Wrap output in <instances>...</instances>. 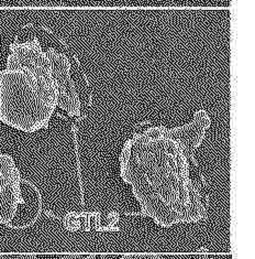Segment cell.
Returning a JSON list of instances; mask_svg holds the SVG:
<instances>
[{"label":"cell","mask_w":255,"mask_h":259,"mask_svg":"<svg viewBox=\"0 0 255 259\" xmlns=\"http://www.w3.org/2000/svg\"><path fill=\"white\" fill-rule=\"evenodd\" d=\"M166 129L147 128L123 144L120 176L132 187L143 214L158 225L197 223L207 217L206 203L190 180L187 155Z\"/></svg>","instance_id":"6da1fadb"},{"label":"cell","mask_w":255,"mask_h":259,"mask_svg":"<svg viewBox=\"0 0 255 259\" xmlns=\"http://www.w3.org/2000/svg\"><path fill=\"white\" fill-rule=\"evenodd\" d=\"M9 50L0 71V121L28 134L45 129L58 107L51 61L38 38L14 42Z\"/></svg>","instance_id":"7a4b0ae2"},{"label":"cell","mask_w":255,"mask_h":259,"mask_svg":"<svg viewBox=\"0 0 255 259\" xmlns=\"http://www.w3.org/2000/svg\"><path fill=\"white\" fill-rule=\"evenodd\" d=\"M21 175L15 160L0 152V225H7L14 220L18 206L23 203Z\"/></svg>","instance_id":"3957f363"},{"label":"cell","mask_w":255,"mask_h":259,"mask_svg":"<svg viewBox=\"0 0 255 259\" xmlns=\"http://www.w3.org/2000/svg\"><path fill=\"white\" fill-rule=\"evenodd\" d=\"M45 53L51 61L52 75L58 86V107L65 110L72 117L79 116L80 101L75 89V84L72 81L70 75V60L65 54L60 53L52 48L47 49Z\"/></svg>","instance_id":"277c9868"},{"label":"cell","mask_w":255,"mask_h":259,"mask_svg":"<svg viewBox=\"0 0 255 259\" xmlns=\"http://www.w3.org/2000/svg\"><path fill=\"white\" fill-rule=\"evenodd\" d=\"M211 125V119L206 110L199 109L195 113L194 119L189 124L184 126L166 129V134L172 139L183 147L188 158L192 157L194 152L201 145L202 140L206 136L208 128Z\"/></svg>","instance_id":"5b68a950"},{"label":"cell","mask_w":255,"mask_h":259,"mask_svg":"<svg viewBox=\"0 0 255 259\" xmlns=\"http://www.w3.org/2000/svg\"><path fill=\"white\" fill-rule=\"evenodd\" d=\"M21 193L23 203L18 206L14 220L7 224L8 227L16 230H23L32 226L38 221L42 212V196L33 183L22 180Z\"/></svg>","instance_id":"8992f818"},{"label":"cell","mask_w":255,"mask_h":259,"mask_svg":"<svg viewBox=\"0 0 255 259\" xmlns=\"http://www.w3.org/2000/svg\"><path fill=\"white\" fill-rule=\"evenodd\" d=\"M63 224L67 231L76 232L82 228V219H80V215L78 213L70 212L64 218Z\"/></svg>","instance_id":"52a82bcc"},{"label":"cell","mask_w":255,"mask_h":259,"mask_svg":"<svg viewBox=\"0 0 255 259\" xmlns=\"http://www.w3.org/2000/svg\"><path fill=\"white\" fill-rule=\"evenodd\" d=\"M120 259H163L157 254H127Z\"/></svg>","instance_id":"ba28073f"},{"label":"cell","mask_w":255,"mask_h":259,"mask_svg":"<svg viewBox=\"0 0 255 259\" xmlns=\"http://www.w3.org/2000/svg\"><path fill=\"white\" fill-rule=\"evenodd\" d=\"M0 259H38L34 255H0Z\"/></svg>","instance_id":"9c48e42d"},{"label":"cell","mask_w":255,"mask_h":259,"mask_svg":"<svg viewBox=\"0 0 255 259\" xmlns=\"http://www.w3.org/2000/svg\"><path fill=\"white\" fill-rule=\"evenodd\" d=\"M172 259H215V258H209L207 255L205 254H197V255H185V256H176V257H171Z\"/></svg>","instance_id":"30bf717a"},{"label":"cell","mask_w":255,"mask_h":259,"mask_svg":"<svg viewBox=\"0 0 255 259\" xmlns=\"http://www.w3.org/2000/svg\"><path fill=\"white\" fill-rule=\"evenodd\" d=\"M83 256L80 255H67V256H63L61 259H82Z\"/></svg>","instance_id":"8fae6325"},{"label":"cell","mask_w":255,"mask_h":259,"mask_svg":"<svg viewBox=\"0 0 255 259\" xmlns=\"http://www.w3.org/2000/svg\"><path fill=\"white\" fill-rule=\"evenodd\" d=\"M82 259H90V257L89 256H86V257H83Z\"/></svg>","instance_id":"7c38bea8"}]
</instances>
